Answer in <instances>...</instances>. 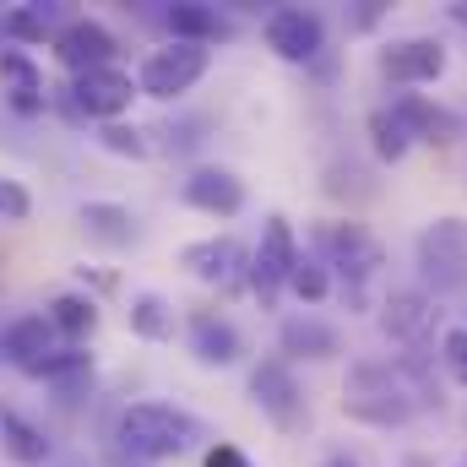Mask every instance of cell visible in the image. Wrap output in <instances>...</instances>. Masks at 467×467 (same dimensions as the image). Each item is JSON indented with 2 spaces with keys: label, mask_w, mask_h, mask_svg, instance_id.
Segmentation results:
<instances>
[{
  "label": "cell",
  "mask_w": 467,
  "mask_h": 467,
  "mask_svg": "<svg viewBox=\"0 0 467 467\" xmlns=\"http://www.w3.org/2000/svg\"><path fill=\"white\" fill-rule=\"evenodd\" d=\"M391 115L402 119V130L413 141H430V147H451V141H462V130H467L457 109H446V104H435L424 93H391Z\"/></svg>",
  "instance_id": "15"
},
{
  "label": "cell",
  "mask_w": 467,
  "mask_h": 467,
  "mask_svg": "<svg viewBox=\"0 0 467 467\" xmlns=\"http://www.w3.org/2000/svg\"><path fill=\"white\" fill-rule=\"evenodd\" d=\"M343 413L364 430H402L424 408L413 402V391H408V380L397 375L391 358H358L348 369V380H343Z\"/></svg>",
  "instance_id": "3"
},
{
  "label": "cell",
  "mask_w": 467,
  "mask_h": 467,
  "mask_svg": "<svg viewBox=\"0 0 467 467\" xmlns=\"http://www.w3.org/2000/svg\"><path fill=\"white\" fill-rule=\"evenodd\" d=\"M261 33H266V49H272L277 60H288V66H310V60H321V49H327V22H321V11H310V5H277Z\"/></svg>",
  "instance_id": "12"
},
{
  "label": "cell",
  "mask_w": 467,
  "mask_h": 467,
  "mask_svg": "<svg viewBox=\"0 0 467 467\" xmlns=\"http://www.w3.org/2000/svg\"><path fill=\"white\" fill-rule=\"evenodd\" d=\"M299 234L294 223L283 218V213H272L266 218V229H261V244L250 250V294L261 299V310H277V299H283V288H288V272H294V261H299Z\"/></svg>",
  "instance_id": "7"
},
{
  "label": "cell",
  "mask_w": 467,
  "mask_h": 467,
  "mask_svg": "<svg viewBox=\"0 0 467 467\" xmlns=\"http://www.w3.org/2000/svg\"><path fill=\"white\" fill-rule=\"evenodd\" d=\"M207 66H213V49H202V44H163V49H152L147 60H141V71H136V93L141 99H158V104H174V99H185L202 77H207Z\"/></svg>",
  "instance_id": "6"
},
{
  "label": "cell",
  "mask_w": 467,
  "mask_h": 467,
  "mask_svg": "<svg viewBox=\"0 0 467 467\" xmlns=\"http://www.w3.org/2000/svg\"><path fill=\"white\" fill-rule=\"evenodd\" d=\"M125 327H130V337H141V343H169L174 327H180V310H174L163 294L141 288V294H130V305H125Z\"/></svg>",
  "instance_id": "24"
},
{
  "label": "cell",
  "mask_w": 467,
  "mask_h": 467,
  "mask_svg": "<svg viewBox=\"0 0 467 467\" xmlns=\"http://www.w3.org/2000/svg\"><path fill=\"white\" fill-rule=\"evenodd\" d=\"M380 321V337L397 343V348H430L435 327H441V305L424 294V288H391L375 310Z\"/></svg>",
  "instance_id": "10"
},
{
  "label": "cell",
  "mask_w": 467,
  "mask_h": 467,
  "mask_svg": "<svg viewBox=\"0 0 467 467\" xmlns=\"http://www.w3.org/2000/svg\"><path fill=\"white\" fill-rule=\"evenodd\" d=\"M364 130H369V152H375L380 163H402V158L413 152V136L402 130V119L391 115V104H375V109L364 115Z\"/></svg>",
  "instance_id": "25"
},
{
  "label": "cell",
  "mask_w": 467,
  "mask_h": 467,
  "mask_svg": "<svg viewBox=\"0 0 467 467\" xmlns=\"http://www.w3.org/2000/svg\"><path fill=\"white\" fill-rule=\"evenodd\" d=\"M202 467H255L239 446H229V441H218V446H207L202 451Z\"/></svg>",
  "instance_id": "32"
},
{
  "label": "cell",
  "mask_w": 467,
  "mask_h": 467,
  "mask_svg": "<svg viewBox=\"0 0 467 467\" xmlns=\"http://www.w3.org/2000/svg\"><path fill=\"white\" fill-rule=\"evenodd\" d=\"M451 16H457V22H467V5H457V11H451Z\"/></svg>",
  "instance_id": "36"
},
{
  "label": "cell",
  "mask_w": 467,
  "mask_h": 467,
  "mask_svg": "<svg viewBox=\"0 0 467 467\" xmlns=\"http://www.w3.org/2000/svg\"><path fill=\"white\" fill-rule=\"evenodd\" d=\"M369 174L364 169H353V163H332L327 169V196H343V202H369L375 196V185H364Z\"/></svg>",
  "instance_id": "29"
},
{
  "label": "cell",
  "mask_w": 467,
  "mask_h": 467,
  "mask_svg": "<svg viewBox=\"0 0 467 467\" xmlns=\"http://www.w3.org/2000/svg\"><path fill=\"white\" fill-rule=\"evenodd\" d=\"M27 218H33V196H27V185L0 174V223H27Z\"/></svg>",
  "instance_id": "30"
},
{
  "label": "cell",
  "mask_w": 467,
  "mask_h": 467,
  "mask_svg": "<svg viewBox=\"0 0 467 467\" xmlns=\"http://www.w3.org/2000/svg\"><path fill=\"white\" fill-rule=\"evenodd\" d=\"M310 255L337 277L332 294L343 299V310H369V283L386 266V244L375 234L353 218H327L310 229Z\"/></svg>",
  "instance_id": "1"
},
{
  "label": "cell",
  "mask_w": 467,
  "mask_h": 467,
  "mask_svg": "<svg viewBox=\"0 0 467 467\" xmlns=\"http://www.w3.org/2000/svg\"><path fill=\"white\" fill-rule=\"evenodd\" d=\"M202 441V424L185 413V408H174V402H130V408H119L115 419V446L125 462H169V457H180V451H191Z\"/></svg>",
  "instance_id": "2"
},
{
  "label": "cell",
  "mask_w": 467,
  "mask_h": 467,
  "mask_svg": "<svg viewBox=\"0 0 467 467\" xmlns=\"http://www.w3.org/2000/svg\"><path fill=\"white\" fill-rule=\"evenodd\" d=\"M288 294H294L299 305H327V299H332V272H327L310 250H299V261H294V272H288Z\"/></svg>",
  "instance_id": "26"
},
{
  "label": "cell",
  "mask_w": 467,
  "mask_h": 467,
  "mask_svg": "<svg viewBox=\"0 0 467 467\" xmlns=\"http://www.w3.org/2000/svg\"><path fill=\"white\" fill-rule=\"evenodd\" d=\"M60 348V337H55V327L44 321V316H16V321H5L0 327V364H11V369H33L38 358H49V353Z\"/></svg>",
  "instance_id": "19"
},
{
  "label": "cell",
  "mask_w": 467,
  "mask_h": 467,
  "mask_svg": "<svg viewBox=\"0 0 467 467\" xmlns=\"http://www.w3.org/2000/svg\"><path fill=\"white\" fill-rule=\"evenodd\" d=\"M462 467H467V462H462Z\"/></svg>",
  "instance_id": "38"
},
{
  "label": "cell",
  "mask_w": 467,
  "mask_h": 467,
  "mask_svg": "<svg viewBox=\"0 0 467 467\" xmlns=\"http://www.w3.org/2000/svg\"><path fill=\"white\" fill-rule=\"evenodd\" d=\"M115 467H141V462H125V457H115Z\"/></svg>",
  "instance_id": "37"
},
{
  "label": "cell",
  "mask_w": 467,
  "mask_h": 467,
  "mask_svg": "<svg viewBox=\"0 0 467 467\" xmlns=\"http://www.w3.org/2000/svg\"><path fill=\"white\" fill-rule=\"evenodd\" d=\"M446 66H451V55H446V44L430 38V33L391 38V44H380V55H375L380 82H391V88H402V93H408V88H430V82H441Z\"/></svg>",
  "instance_id": "8"
},
{
  "label": "cell",
  "mask_w": 467,
  "mask_h": 467,
  "mask_svg": "<svg viewBox=\"0 0 467 467\" xmlns=\"http://www.w3.org/2000/svg\"><path fill=\"white\" fill-rule=\"evenodd\" d=\"M163 27H169L174 44H202V49L234 38V16L218 11V5H207V0H174V5L163 11Z\"/></svg>",
  "instance_id": "17"
},
{
  "label": "cell",
  "mask_w": 467,
  "mask_h": 467,
  "mask_svg": "<svg viewBox=\"0 0 467 467\" xmlns=\"http://www.w3.org/2000/svg\"><path fill=\"white\" fill-rule=\"evenodd\" d=\"M244 391H250V402L272 419V430H283V435H299L305 424H310V402H305V386H299V375H294V364L283 358V353H266V358H255L250 364V375H244Z\"/></svg>",
  "instance_id": "5"
},
{
  "label": "cell",
  "mask_w": 467,
  "mask_h": 467,
  "mask_svg": "<svg viewBox=\"0 0 467 467\" xmlns=\"http://www.w3.org/2000/svg\"><path fill=\"white\" fill-rule=\"evenodd\" d=\"M180 202L207 213V218H239L244 213V180L223 163H202L180 180Z\"/></svg>",
  "instance_id": "14"
},
{
  "label": "cell",
  "mask_w": 467,
  "mask_h": 467,
  "mask_svg": "<svg viewBox=\"0 0 467 467\" xmlns=\"http://www.w3.org/2000/svg\"><path fill=\"white\" fill-rule=\"evenodd\" d=\"M77 223H82V239L88 244H99V250H125V244H136V213L125 207V202H82V213H77Z\"/></svg>",
  "instance_id": "21"
},
{
  "label": "cell",
  "mask_w": 467,
  "mask_h": 467,
  "mask_svg": "<svg viewBox=\"0 0 467 467\" xmlns=\"http://www.w3.org/2000/svg\"><path fill=\"white\" fill-rule=\"evenodd\" d=\"M49 44H55V60H60L71 77L99 71V66H119V38L104 27V22H93V16H71V22H60Z\"/></svg>",
  "instance_id": "13"
},
{
  "label": "cell",
  "mask_w": 467,
  "mask_h": 467,
  "mask_svg": "<svg viewBox=\"0 0 467 467\" xmlns=\"http://www.w3.org/2000/svg\"><path fill=\"white\" fill-rule=\"evenodd\" d=\"M321 467H358V462H353L348 451H327V457H321Z\"/></svg>",
  "instance_id": "34"
},
{
  "label": "cell",
  "mask_w": 467,
  "mask_h": 467,
  "mask_svg": "<svg viewBox=\"0 0 467 467\" xmlns=\"http://www.w3.org/2000/svg\"><path fill=\"white\" fill-rule=\"evenodd\" d=\"M66 99H71L77 119L115 125V119H125L130 99H141V93H136V77H130V71H119V66H99V71H82V77H71Z\"/></svg>",
  "instance_id": "11"
},
{
  "label": "cell",
  "mask_w": 467,
  "mask_h": 467,
  "mask_svg": "<svg viewBox=\"0 0 467 467\" xmlns=\"http://www.w3.org/2000/svg\"><path fill=\"white\" fill-rule=\"evenodd\" d=\"M413 261H419V288L430 299L467 294V218H457V213L430 218L413 239Z\"/></svg>",
  "instance_id": "4"
},
{
  "label": "cell",
  "mask_w": 467,
  "mask_h": 467,
  "mask_svg": "<svg viewBox=\"0 0 467 467\" xmlns=\"http://www.w3.org/2000/svg\"><path fill=\"white\" fill-rule=\"evenodd\" d=\"M380 16H386V5H375V0H364V11H353V27L364 33V27H375Z\"/></svg>",
  "instance_id": "33"
},
{
  "label": "cell",
  "mask_w": 467,
  "mask_h": 467,
  "mask_svg": "<svg viewBox=\"0 0 467 467\" xmlns=\"http://www.w3.org/2000/svg\"><path fill=\"white\" fill-rule=\"evenodd\" d=\"M277 353H283L288 364H294V358L327 364V358H337V353H343V332H337L332 321H321V316L299 310V316H288V321L277 327Z\"/></svg>",
  "instance_id": "18"
},
{
  "label": "cell",
  "mask_w": 467,
  "mask_h": 467,
  "mask_svg": "<svg viewBox=\"0 0 467 467\" xmlns=\"http://www.w3.org/2000/svg\"><path fill=\"white\" fill-rule=\"evenodd\" d=\"M0 451L16 467H44L49 462V435H44L33 419H22L16 408L0 402Z\"/></svg>",
  "instance_id": "23"
},
{
  "label": "cell",
  "mask_w": 467,
  "mask_h": 467,
  "mask_svg": "<svg viewBox=\"0 0 467 467\" xmlns=\"http://www.w3.org/2000/svg\"><path fill=\"white\" fill-rule=\"evenodd\" d=\"M44 321L55 327L60 343H88V337L99 332V299H93L88 288H66V294H55V299L44 305Z\"/></svg>",
  "instance_id": "22"
},
{
  "label": "cell",
  "mask_w": 467,
  "mask_h": 467,
  "mask_svg": "<svg viewBox=\"0 0 467 467\" xmlns=\"http://www.w3.org/2000/svg\"><path fill=\"white\" fill-rule=\"evenodd\" d=\"M180 266L207 283V288H223V294H239L250 283V250L234 239V234H207V239H191L180 250Z\"/></svg>",
  "instance_id": "9"
},
{
  "label": "cell",
  "mask_w": 467,
  "mask_h": 467,
  "mask_svg": "<svg viewBox=\"0 0 467 467\" xmlns=\"http://www.w3.org/2000/svg\"><path fill=\"white\" fill-rule=\"evenodd\" d=\"M99 147H104V152H115V158H147V152H152L147 130H141V125H125V119L99 125Z\"/></svg>",
  "instance_id": "28"
},
{
  "label": "cell",
  "mask_w": 467,
  "mask_h": 467,
  "mask_svg": "<svg viewBox=\"0 0 467 467\" xmlns=\"http://www.w3.org/2000/svg\"><path fill=\"white\" fill-rule=\"evenodd\" d=\"M82 283H93V288H115V277H104V272H88V266H82Z\"/></svg>",
  "instance_id": "35"
},
{
  "label": "cell",
  "mask_w": 467,
  "mask_h": 467,
  "mask_svg": "<svg viewBox=\"0 0 467 467\" xmlns=\"http://www.w3.org/2000/svg\"><path fill=\"white\" fill-rule=\"evenodd\" d=\"M0 93L16 115H44L49 88H44V71L33 66L27 49H0Z\"/></svg>",
  "instance_id": "20"
},
{
  "label": "cell",
  "mask_w": 467,
  "mask_h": 467,
  "mask_svg": "<svg viewBox=\"0 0 467 467\" xmlns=\"http://www.w3.org/2000/svg\"><path fill=\"white\" fill-rule=\"evenodd\" d=\"M0 33L16 38V44H44V38H55L44 5H16V11H5V16H0Z\"/></svg>",
  "instance_id": "27"
},
{
  "label": "cell",
  "mask_w": 467,
  "mask_h": 467,
  "mask_svg": "<svg viewBox=\"0 0 467 467\" xmlns=\"http://www.w3.org/2000/svg\"><path fill=\"white\" fill-rule=\"evenodd\" d=\"M185 337H191L196 364H207V369H234L244 358L239 327H234L229 316H218V310H191L185 316Z\"/></svg>",
  "instance_id": "16"
},
{
  "label": "cell",
  "mask_w": 467,
  "mask_h": 467,
  "mask_svg": "<svg viewBox=\"0 0 467 467\" xmlns=\"http://www.w3.org/2000/svg\"><path fill=\"white\" fill-rule=\"evenodd\" d=\"M441 364H446V375L467 386V327H451L446 337H441Z\"/></svg>",
  "instance_id": "31"
}]
</instances>
